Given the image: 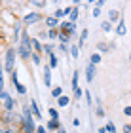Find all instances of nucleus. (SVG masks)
I'll return each mask as SVG.
<instances>
[{"instance_id": "nucleus-31", "label": "nucleus", "mask_w": 131, "mask_h": 133, "mask_svg": "<svg viewBox=\"0 0 131 133\" xmlns=\"http://www.w3.org/2000/svg\"><path fill=\"white\" fill-rule=\"evenodd\" d=\"M95 103H97V116L103 118V116H105V108L101 107V99H95Z\"/></svg>"}, {"instance_id": "nucleus-47", "label": "nucleus", "mask_w": 131, "mask_h": 133, "mask_svg": "<svg viewBox=\"0 0 131 133\" xmlns=\"http://www.w3.org/2000/svg\"><path fill=\"white\" fill-rule=\"evenodd\" d=\"M0 133H4V125H0Z\"/></svg>"}, {"instance_id": "nucleus-6", "label": "nucleus", "mask_w": 131, "mask_h": 133, "mask_svg": "<svg viewBox=\"0 0 131 133\" xmlns=\"http://www.w3.org/2000/svg\"><path fill=\"white\" fill-rule=\"evenodd\" d=\"M42 19V15L38 14V11H31V14H27L25 17H23V23H25V27H29V25H36V23Z\"/></svg>"}, {"instance_id": "nucleus-17", "label": "nucleus", "mask_w": 131, "mask_h": 133, "mask_svg": "<svg viewBox=\"0 0 131 133\" xmlns=\"http://www.w3.org/2000/svg\"><path fill=\"white\" fill-rule=\"evenodd\" d=\"M55 101H57V105H59V107H68V105H70V101H72V97H68V95H65V93H63L61 97H57Z\"/></svg>"}, {"instance_id": "nucleus-28", "label": "nucleus", "mask_w": 131, "mask_h": 133, "mask_svg": "<svg viewBox=\"0 0 131 133\" xmlns=\"http://www.w3.org/2000/svg\"><path fill=\"white\" fill-rule=\"evenodd\" d=\"M61 95H63V88H59V86H53V88H51V97H53V99L61 97Z\"/></svg>"}, {"instance_id": "nucleus-7", "label": "nucleus", "mask_w": 131, "mask_h": 133, "mask_svg": "<svg viewBox=\"0 0 131 133\" xmlns=\"http://www.w3.org/2000/svg\"><path fill=\"white\" fill-rule=\"evenodd\" d=\"M23 27H25V23H23V21H15L13 23V38H11V40H13L15 44H19L21 34L25 32V31H23Z\"/></svg>"}, {"instance_id": "nucleus-18", "label": "nucleus", "mask_w": 131, "mask_h": 133, "mask_svg": "<svg viewBox=\"0 0 131 133\" xmlns=\"http://www.w3.org/2000/svg\"><path fill=\"white\" fill-rule=\"evenodd\" d=\"M101 61H103V53H99L97 50H95L91 55H89V63H93V65H99Z\"/></svg>"}, {"instance_id": "nucleus-2", "label": "nucleus", "mask_w": 131, "mask_h": 133, "mask_svg": "<svg viewBox=\"0 0 131 133\" xmlns=\"http://www.w3.org/2000/svg\"><path fill=\"white\" fill-rule=\"evenodd\" d=\"M34 53L32 50V42H31V36L27 32L21 34V40H19V57L21 59H31V55Z\"/></svg>"}, {"instance_id": "nucleus-40", "label": "nucleus", "mask_w": 131, "mask_h": 133, "mask_svg": "<svg viewBox=\"0 0 131 133\" xmlns=\"http://www.w3.org/2000/svg\"><path fill=\"white\" fill-rule=\"evenodd\" d=\"M123 114H126V116H131V105H127L126 108H123Z\"/></svg>"}, {"instance_id": "nucleus-4", "label": "nucleus", "mask_w": 131, "mask_h": 133, "mask_svg": "<svg viewBox=\"0 0 131 133\" xmlns=\"http://www.w3.org/2000/svg\"><path fill=\"white\" fill-rule=\"evenodd\" d=\"M0 101H2V105H4V110L6 112H13V108H15V101L13 97L8 93V91H0Z\"/></svg>"}, {"instance_id": "nucleus-11", "label": "nucleus", "mask_w": 131, "mask_h": 133, "mask_svg": "<svg viewBox=\"0 0 131 133\" xmlns=\"http://www.w3.org/2000/svg\"><path fill=\"white\" fill-rule=\"evenodd\" d=\"M114 31H116V34H118V36H126V34H127L126 21H123V19H120V21L116 23V29H114Z\"/></svg>"}, {"instance_id": "nucleus-21", "label": "nucleus", "mask_w": 131, "mask_h": 133, "mask_svg": "<svg viewBox=\"0 0 131 133\" xmlns=\"http://www.w3.org/2000/svg\"><path fill=\"white\" fill-rule=\"evenodd\" d=\"M95 50H97L99 53H110V44H106V42H99Z\"/></svg>"}, {"instance_id": "nucleus-20", "label": "nucleus", "mask_w": 131, "mask_h": 133, "mask_svg": "<svg viewBox=\"0 0 131 133\" xmlns=\"http://www.w3.org/2000/svg\"><path fill=\"white\" fill-rule=\"evenodd\" d=\"M101 31H103V32H112V31H114V23H110L108 19L101 21Z\"/></svg>"}, {"instance_id": "nucleus-26", "label": "nucleus", "mask_w": 131, "mask_h": 133, "mask_svg": "<svg viewBox=\"0 0 131 133\" xmlns=\"http://www.w3.org/2000/svg\"><path fill=\"white\" fill-rule=\"evenodd\" d=\"M31 59H32V63L36 65V66H42V53H36V51H34L32 55H31Z\"/></svg>"}, {"instance_id": "nucleus-9", "label": "nucleus", "mask_w": 131, "mask_h": 133, "mask_svg": "<svg viewBox=\"0 0 131 133\" xmlns=\"http://www.w3.org/2000/svg\"><path fill=\"white\" fill-rule=\"evenodd\" d=\"M44 23H46L47 29H57L59 25H61V19H57L55 15H47L46 19H44Z\"/></svg>"}, {"instance_id": "nucleus-3", "label": "nucleus", "mask_w": 131, "mask_h": 133, "mask_svg": "<svg viewBox=\"0 0 131 133\" xmlns=\"http://www.w3.org/2000/svg\"><path fill=\"white\" fill-rule=\"evenodd\" d=\"M15 59H17V51L13 48H8L4 53V70L6 72H13L15 70Z\"/></svg>"}, {"instance_id": "nucleus-15", "label": "nucleus", "mask_w": 131, "mask_h": 133, "mask_svg": "<svg viewBox=\"0 0 131 133\" xmlns=\"http://www.w3.org/2000/svg\"><path fill=\"white\" fill-rule=\"evenodd\" d=\"M46 128H47V131H57L59 128H61V122H59V120L50 118V120H47V124H46Z\"/></svg>"}, {"instance_id": "nucleus-41", "label": "nucleus", "mask_w": 131, "mask_h": 133, "mask_svg": "<svg viewBox=\"0 0 131 133\" xmlns=\"http://www.w3.org/2000/svg\"><path fill=\"white\" fill-rule=\"evenodd\" d=\"M95 6H97V8H103V6H105V0H97V2H95Z\"/></svg>"}, {"instance_id": "nucleus-32", "label": "nucleus", "mask_w": 131, "mask_h": 133, "mask_svg": "<svg viewBox=\"0 0 131 133\" xmlns=\"http://www.w3.org/2000/svg\"><path fill=\"white\" fill-rule=\"evenodd\" d=\"M50 118H53V120H59V112H57V108L55 107H50Z\"/></svg>"}, {"instance_id": "nucleus-39", "label": "nucleus", "mask_w": 131, "mask_h": 133, "mask_svg": "<svg viewBox=\"0 0 131 133\" xmlns=\"http://www.w3.org/2000/svg\"><path fill=\"white\" fill-rule=\"evenodd\" d=\"M122 131H123V133H131V124H126V125L122 128Z\"/></svg>"}, {"instance_id": "nucleus-29", "label": "nucleus", "mask_w": 131, "mask_h": 133, "mask_svg": "<svg viewBox=\"0 0 131 133\" xmlns=\"http://www.w3.org/2000/svg\"><path fill=\"white\" fill-rule=\"evenodd\" d=\"M72 91H74V93H72V99H76V101H80L82 97H84V89H82L80 86L76 88V89H72Z\"/></svg>"}, {"instance_id": "nucleus-25", "label": "nucleus", "mask_w": 131, "mask_h": 133, "mask_svg": "<svg viewBox=\"0 0 131 133\" xmlns=\"http://www.w3.org/2000/svg\"><path fill=\"white\" fill-rule=\"evenodd\" d=\"M70 57H72V59H78L80 57V48H78V44L70 46Z\"/></svg>"}, {"instance_id": "nucleus-8", "label": "nucleus", "mask_w": 131, "mask_h": 133, "mask_svg": "<svg viewBox=\"0 0 131 133\" xmlns=\"http://www.w3.org/2000/svg\"><path fill=\"white\" fill-rule=\"evenodd\" d=\"M95 74H97V65L87 63L86 65V80H87V84H91L95 80Z\"/></svg>"}, {"instance_id": "nucleus-19", "label": "nucleus", "mask_w": 131, "mask_h": 133, "mask_svg": "<svg viewBox=\"0 0 131 133\" xmlns=\"http://www.w3.org/2000/svg\"><path fill=\"white\" fill-rule=\"evenodd\" d=\"M78 17H80V6H72V11H70V15H68V21L76 23Z\"/></svg>"}, {"instance_id": "nucleus-23", "label": "nucleus", "mask_w": 131, "mask_h": 133, "mask_svg": "<svg viewBox=\"0 0 131 133\" xmlns=\"http://www.w3.org/2000/svg\"><path fill=\"white\" fill-rule=\"evenodd\" d=\"M47 65H50L51 69H57V55H55V51H51L50 55H47Z\"/></svg>"}, {"instance_id": "nucleus-43", "label": "nucleus", "mask_w": 131, "mask_h": 133, "mask_svg": "<svg viewBox=\"0 0 131 133\" xmlns=\"http://www.w3.org/2000/svg\"><path fill=\"white\" fill-rule=\"evenodd\" d=\"M55 133H67V129H65V128H59V129H57Z\"/></svg>"}, {"instance_id": "nucleus-44", "label": "nucleus", "mask_w": 131, "mask_h": 133, "mask_svg": "<svg viewBox=\"0 0 131 133\" xmlns=\"http://www.w3.org/2000/svg\"><path fill=\"white\" fill-rule=\"evenodd\" d=\"M97 133H106V128H99V129H97Z\"/></svg>"}, {"instance_id": "nucleus-5", "label": "nucleus", "mask_w": 131, "mask_h": 133, "mask_svg": "<svg viewBox=\"0 0 131 133\" xmlns=\"http://www.w3.org/2000/svg\"><path fill=\"white\" fill-rule=\"evenodd\" d=\"M59 31H63V32L70 34V36H74L76 34V23L65 19V21H61V25H59Z\"/></svg>"}, {"instance_id": "nucleus-42", "label": "nucleus", "mask_w": 131, "mask_h": 133, "mask_svg": "<svg viewBox=\"0 0 131 133\" xmlns=\"http://www.w3.org/2000/svg\"><path fill=\"white\" fill-rule=\"evenodd\" d=\"M72 125H74V128H78V125H80V118H74L72 120Z\"/></svg>"}, {"instance_id": "nucleus-36", "label": "nucleus", "mask_w": 131, "mask_h": 133, "mask_svg": "<svg viewBox=\"0 0 131 133\" xmlns=\"http://www.w3.org/2000/svg\"><path fill=\"white\" fill-rule=\"evenodd\" d=\"M91 15H93V17H99V15H101V8H97V6H95V8L91 10Z\"/></svg>"}, {"instance_id": "nucleus-33", "label": "nucleus", "mask_w": 131, "mask_h": 133, "mask_svg": "<svg viewBox=\"0 0 131 133\" xmlns=\"http://www.w3.org/2000/svg\"><path fill=\"white\" fill-rule=\"evenodd\" d=\"M105 128H106V133H116V125H114V122H112V120L105 125Z\"/></svg>"}, {"instance_id": "nucleus-14", "label": "nucleus", "mask_w": 131, "mask_h": 133, "mask_svg": "<svg viewBox=\"0 0 131 133\" xmlns=\"http://www.w3.org/2000/svg\"><path fill=\"white\" fill-rule=\"evenodd\" d=\"M29 107H31V112L34 114V118H36V120H40V118H42V112H40V107H38V103L36 101H31V105H29Z\"/></svg>"}, {"instance_id": "nucleus-35", "label": "nucleus", "mask_w": 131, "mask_h": 133, "mask_svg": "<svg viewBox=\"0 0 131 133\" xmlns=\"http://www.w3.org/2000/svg\"><path fill=\"white\" fill-rule=\"evenodd\" d=\"M36 133H50L46 125H36Z\"/></svg>"}, {"instance_id": "nucleus-46", "label": "nucleus", "mask_w": 131, "mask_h": 133, "mask_svg": "<svg viewBox=\"0 0 131 133\" xmlns=\"http://www.w3.org/2000/svg\"><path fill=\"white\" fill-rule=\"evenodd\" d=\"M93 2H97V0H87V4H93Z\"/></svg>"}, {"instance_id": "nucleus-48", "label": "nucleus", "mask_w": 131, "mask_h": 133, "mask_svg": "<svg viewBox=\"0 0 131 133\" xmlns=\"http://www.w3.org/2000/svg\"><path fill=\"white\" fill-rule=\"evenodd\" d=\"M0 4H2V0H0Z\"/></svg>"}, {"instance_id": "nucleus-22", "label": "nucleus", "mask_w": 131, "mask_h": 133, "mask_svg": "<svg viewBox=\"0 0 131 133\" xmlns=\"http://www.w3.org/2000/svg\"><path fill=\"white\" fill-rule=\"evenodd\" d=\"M78 82H80V70H74L72 72V80H70V88L76 89L78 88Z\"/></svg>"}, {"instance_id": "nucleus-38", "label": "nucleus", "mask_w": 131, "mask_h": 133, "mask_svg": "<svg viewBox=\"0 0 131 133\" xmlns=\"http://www.w3.org/2000/svg\"><path fill=\"white\" fill-rule=\"evenodd\" d=\"M34 2V6H38V8H44L46 6V0H32Z\"/></svg>"}, {"instance_id": "nucleus-1", "label": "nucleus", "mask_w": 131, "mask_h": 133, "mask_svg": "<svg viewBox=\"0 0 131 133\" xmlns=\"http://www.w3.org/2000/svg\"><path fill=\"white\" fill-rule=\"evenodd\" d=\"M19 128L23 133H36V125H34V114L31 112V107H25L23 112L19 114Z\"/></svg>"}, {"instance_id": "nucleus-45", "label": "nucleus", "mask_w": 131, "mask_h": 133, "mask_svg": "<svg viewBox=\"0 0 131 133\" xmlns=\"http://www.w3.org/2000/svg\"><path fill=\"white\" fill-rule=\"evenodd\" d=\"M80 2H82V0H72V4H74V6H78Z\"/></svg>"}, {"instance_id": "nucleus-13", "label": "nucleus", "mask_w": 131, "mask_h": 133, "mask_svg": "<svg viewBox=\"0 0 131 133\" xmlns=\"http://www.w3.org/2000/svg\"><path fill=\"white\" fill-rule=\"evenodd\" d=\"M31 42H32V50L36 51V53H44V44H42V42H40V40L36 38V36H32V38H31Z\"/></svg>"}, {"instance_id": "nucleus-27", "label": "nucleus", "mask_w": 131, "mask_h": 133, "mask_svg": "<svg viewBox=\"0 0 131 133\" xmlns=\"http://www.w3.org/2000/svg\"><path fill=\"white\" fill-rule=\"evenodd\" d=\"M53 15L57 17V19H65V17H67V11H65V8H55V11H53Z\"/></svg>"}, {"instance_id": "nucleus-12", "label": "nucleus", "mask_w": 131, "mask_h": 133, "mask_svg": "<svg viewBox=\"0 0 131 133\" xmlns=\"http://www.w3.org/2000/svg\"><path fill=\"white\" fill-rule=\"evenodd\" d=\"M106 19H108L110 23H118V21L122 19V14H120L118 10H110V11H108V15H106Z\"/></svg>"}, {"instance_id": "nucleus-37", "label": "nucleus", "mask_w": 131, "mask_h": 133, "mask_svg": "<svg viewBox=\"0 0 131 133\" xmlns=\"http://www.w3.org/2000/svg\"><path fill=\"white\" fill-rule=\"evenodd\" d=\"M4 133H17V131H15L13 125H6V128H4Z\"/></svg>"}, {"instance_id": "nucleus-34", "label": "nucleus", "mask_w": 131, "mask_h": 133, "mask_svg": "<svg viewBox=\"0 0 131 133\" xmlns=\"http://www.w3.org/2000/svg\"><path fill=\"white\" fill-rule=\"evenodd\" d=\"M53 51V44H44V55H50Z\"/></svg>"}, {"instance_id": "nucleus-30", "label": "nucleus", "mask_w": 131, "mask_h": 133, "mask_svg": "<svg viewBox=\"0 0 131 133\" xmlns=\"http://www.w3.org/2000/svg\"><path fill=\"white\" fill-rule=\"evenodd\" d=\"M84 97H86V103H87V107H91V105H93V95H91V91L84 89Z\"/></svg>"}, {"instance_id": "nucleus-10", "label": "nucleus", "mask_w": 131, "mask_h": 133, "mask_svg": "<svg viewBox=\"0 0 131 133\" xmlns=\"http://www.w3.org/2000/svg\"><path fill=\"white\" fill-rule=\"evenodd\" d=\"M51 70H53V69H51L50 65L42 66V72H44V84H46L47 88H51V84H53V82H51Z\"/></svg>"}, {"instance_id": "nucleus-16", "label": "nucleus", "mask_w": 131, "mask_h": 133, "mask_svg": "<svg viewBox=\"0 0 131 133\" xmlns=\"http://www.w3.org/2000/svg\"><path fill=\"white\" fill-rule=\"evenodd\" d=\"M87 36H89V31H87V29H82V32H80V38H78V42H76L80 50H82V48H84L86 40H87Z\"/></svg>"}, {"instance_id": "nucleus-24", "label": "nucleus", "mask_w": 131, "mask_h": 133, "mask_svg": "<svg viewBox=\"0 0 131 133\" xmlns=\"http://www.w3.org/2000/svg\"><path fill=\"white\" fill-rule=\"evenodd\" d=\"M59 27L57 29H47V40H55V38H59Z\"/></svg>"}]
</instances>
